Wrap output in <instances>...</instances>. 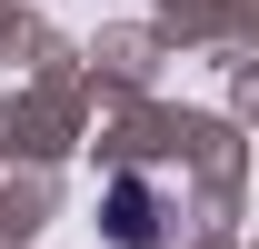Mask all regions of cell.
Segmentation results:
<instances>
[{"instance_id":"cell-1","label":"cell","mask_w":259,"mask_h":249,"mask_svg":"<svg viewBox=\"0 0 259 249\" xmlns=\"http://www.w3.org/2000/svg\"><path fill=\"white\" fill-rule=\"evenodd\" d=\"M110 239L120 249H160V189L150 180H110Z\"/></svg>"}]
</instances>
